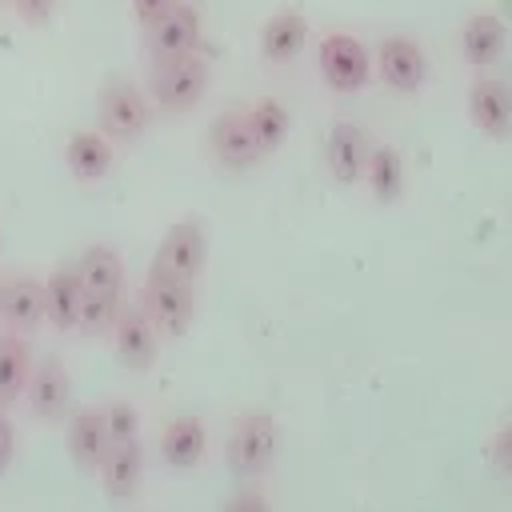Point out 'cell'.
Masks as SVG:
<instances>
[{
    "label": "cell",
    "mask_w": 512,
    "mask_h": 512,
    "mask_svg": "<svg viewBox=\"0 0 512 512\" xmlns=\"http://www.w3.org/2000/svg\"><path fill=\"white\" fill-rule=\"evenodd\" d=\"M208 152L224 172H248V168H256L264 160V152H260V144H256V136L248 128L244 108H224V112L212 116Z\"/></svg>",
    "instance_id": "obj_6"
},
{
    "label": "cell",
    "mask_w": 512,
    "mask_h": 512,
    "mask_svg": "<svg viewBox=\"0 0 512 512\" xmlns=\"http://www.w3.org/2000/svg\"><path fill=\"white\" fill-rule=\"evenodd\" d=\"M364 184L376 204H396L404 196V156L392 144H372L364 164Z\"/></svg>",
    "instance_id": "obj_24"
},
{
    "label": "cell",
    "mask_w": 512,
    "mask_h": 512,
    "mask_svg": "<svg viewBox=\"0 0 512 512\" xmlns=\"http://www.w3.org/2000/svg\"><path fill=\"white\" fill-rule=\"evenodd\" d=\"M376 72L392 92H420L428 84V56L412 36H384L376 44Z\"/></svg>",
    "instance_id": "obj_11"
},
{
    "label": "cell",
    "mask_w": 512,
    "mask_h": 512,
    "mask_svg": "<svg viewBox=\"0 0 512 512\" xmlns=\"http://www.w3.org/2000/svg\"><path fill=\"white\" fill-rule=\"evenodd\" d=\"M204 32V12L196 0H176L152 28H144V48L148 60H164V56H184L196 52Z\"/></svg>",
    "instance_id": "obj_8"
},
{
    "label": "cell",
    "mask_w": 512,
    "mask_h": 512,
    "mask_svg": "<svg viewBox=\"0 0 512 512\" xmlns=\"http://www.w3.org/2000/svg\"><path fill=\"white\" fill-rule=\"evenodd\" d=\"M308 44V20L300 8H276L260 24V60L264 64H288Z\"/></svg>",
    "instance_id": "obj_17"
},
{
    "label": "cell",
    "mask_w": 512,
    "mask_h": 512,
    "mask_svg": "<svg viewBox=\"0 0 512 512\" xmlns=\"http://www.w3.org/2000/svg\"><path fill=\"white\" fill-rule=\"evenodd\" d=\"M104 424H108V440L112 444L136 440L140 436V408L128 404V400H112V404H104Z\"/></svg>",
    "instance_id": "obj_26"
},
{
    "label": "cell",
    "mask_w": 512,
    "mask_h": 512,
    "mask_svg": "<svg viewBox=\"0 0 512 512\" xmlns=\"http://www.w3.org/2000/svg\"><path fill=\"white\" fill-rule=\"evenodd\" d=\"M220 512H272V504H268V496L260 488H240L236 496L224 500Z\"/></svg>",
    "instance_id": "obj_27"
},
{
    "label": "cell",
    "mask_w": 512,
    "mask_h": 512,
    "mask_svg": "<svg viewBox=\"0 0 512 512\" xmlns=\"http://www.w3.org/2000/svg\"><path fill=\"white\" fill-rule=\"evenodd\" d=\"M140 308L148 312V320L156 324L160 336L180 340V336H188V328L196 320V284L152 264L144 276V288H140Z\"/></svg>",
    "instance_id": "obj_2"
},
{
    "label": "cell",
    "mask_w": 512,
    "mask_h": 512,
    "mask_svg": "<svg viewBox=\"0 0 512 512\" xmlns=\"http://www.w3.org/2000/svg\"><path fill=\"white\" fill-rule=\"evenodd\" d=\"M0 308H4V280H0Z\"/></svg>",
    "instance_id": "obj_32"
},
{
    "label": "cell",
    "mask_w": 512,
    "mask_h": 512,
    "mask_svg": "<svg viewBox=\"0 0 512 512\" xmlns=\"http://www.w3.org/2000/svg\"><path fill=\"white\" fill-rule=\"evenodd\" d=\"M244 116H248V128H252V136H256V144H260L264 156H272L288 140V132H292V112L280 100H272V96L248 104Z\"/></svg>",
    "instance_id": "obj_25"
},
{
    "label": "cell",
    "mask_w": 512,
    "mask_h": 512,
    "mask_svg": "<svg viewBox=\"0 0 512 512\" xmlns=\"http://www.w3.org/2000/svg\"><path fill=\"white\" fill-rule=\"evenodd\" d=\"M468 120L488 140L512 136V88L500 76H476L468 88Z\"/></svg>",
    "instance_id": "obj_13"
},
{
    "label": "cell",
    "mask_w": 512,
    "mask_h": 512,
    "mask_svg": "<svg viewBox=\"0 0 512 512\" xmlns=\"http://www.w3.org/2000/svg\"><path fill=\"white\" fill-rule=\"evenodd\" d=\"M212 84V68L200 52L164 56L148 64V100L160 112H192Z\"/></svg>",
    "instance_id": "obj_1"
},
{
    "label": "cell",
    "mask_w": 512,
    "mask_h": 512,
    "mask_svg": "<svg viewBox=\"0 0 512 512\" xmlns=\"http://www.w3.org/2000/svg\"><path fill=\"white\" fill-rule=\"evenodd\" d=\"M76 272H80L84 296L124 300V260L112 244H88L76 260Z\"/></svg>",
    "instance_id": "obj_19"
},
{
    "label": "cell",
    "mask_w": 512,
    "mask_h": 512,
    "mask_svg": "<svg viewBox=\"0 0 512 512\" xmlns=\"http://www.w3.org/2000/svg\"><path fill=\"white\" fill-rule=\"evenodd\" d=\"M172 4H176V0H132V16H136L140 28H152Z\"/></svg>",
    "instance_id": "obj_30"
},
{
    "label": "cell",
    "mask_w": 512,
    "mask_h": 512,
    "mask_svg": "<svg viewBox=\"0 0 512 512\" xmlns=\"http://www.w3.org/2000/svg\"><path fill=\"white\" fill-rule=\"evenodd\" d=\"M24 404L40 424H56L72 412V376L64 368V360L44 356L32 364L28 388H24Z\"/></svg>",
    "instance_id": "obj_10"
},
{
    "label": "cell",
    "mask_w": 512,
    "mask_h": 512,
    "mask_svg": "<svg viewBox=\"0 0 512 512\" xmlns=\"http://www.w3.org/2000/svg\"><path fill=\"white\" fill-rule=\"evenodd\" d=\"M112 348H116V364L128 372H148L156 364L160 352V332L148 320V312L140 304H124L116 324H112Z\"/></svg>",
    "instance_id": "obj_9"
},
{
    "label": "cell",
    "mask_w": 512,
    "mask_h": 512,
    "mask_svg": "<svg viewBox=\"0 0 512 512\" xmlns=\"http://www.w3.org/2000/svg\"><path fill=\"white\" fill-rule=\"evenodd\" d=\"M0 324L16 336H32L40 324H48L44 312V280L32 272H12L4 276V308H0Z\"/></svg>",
    "instance_id": "obj_14"
},
{
    "label": "cell",
    "mask_w": 512,
    "mask_h": 512,
    "mask_svg": "<svg viewBox=\"0 0 512 512\" xmlns=\"http://www.w3.org/2000/svg\"><path fill=\"white\" fill-rule=\"evenodd\" d=\"M28 376H32V348L24 336L16 332H0V408L8 412L16 400H24V388H28Z\"/></svg>",
    "instance_id": "obj_23"
},
{
    "label": "cell",
    "mask_w": 512,
    "mask_h": 512,
    "mask_svg": "<svg viewBox=\"0 0 512 512\" xmlns=\"http://www.w3.org/2000/svg\"><path fill=\"white\" fill-rule=\"evenodd\" d=\"M56 4H60V0H12V8L20 12V20H24V24H32V28L48 24V20H52V12H56Z\"/></svg>",
    "instance_id": "obj_28"
},
{
    "label": "cell",
    "mask_w": 512,
    "mask_h": 512,
    "mask_svg": "<svg viewBox=\"0 0 512 512\" xmlns=\"http://www.w3.org/2000/svg\"><path fill=\"white\" fill-rule=\"evenodd\" d=\"M204 448H208V428L200 416H172L160 432V460L168 468H196L204 460Z\"/></svg>",
    "instance_id": "obj_22"
},
{
    "label": "cell",
    "mask_w": 512,
    "mask_h": 512,
    "mask_svg": "<svg viewBox=\"0 0 512 512\" xmlns=\"http://www.w3.org/2000/svg\"><path fill=\"white\" fill-rule=\"evenodd\" d=\"M80 304H84V288H80V272L76 264H56L44 280V312L48 324L56 332H76L80 328Z\"/></svg>",
    "instance_id": "obj_20"
},
{
    "label": "cell",
    "mask_w": 512,
    "mask_h": 512,
    "mask_svg": "<svg viewBox=\"0 0 512 512\" xmlns=\"http://www.w3.org/2000/svg\"><path fill=\"white\" fill-rule=\"evenodd\" d=\"M368 152H372V140L356 120H332L324 140V168L336 184H360Z\"/></svg>",
    "instance_id": "obj_12"
},
{
    "label": "cell",
    "mask_w": 512,
    "mask_h": 512,
    "mask_svg": "<svg viewBox=\"0 0 512 512\" xmlns=\"http://www.w3.org/2000/svg\"><path fill=\"white\" fill-rule=\"evenodd\" d=\"M108 424H104V408H72L68 412V456L80 472H96L104 452H108Z\"/></svg>",
    "instance_id": "obj_16"
},
{
    "label": "cell",
    "mask_w": 512,
    "mask_h": 512,
    "mask_svg": "<svg viewBox=\"0 0 512 512\" xmlns=\"http://www.w3.org/2000/svg\"><path fill=\"white\" fill-rule=\"evenodd\" d=\"M152 264L164 268V272H172V276H180V280H192L196 284L200 272H204V264H208V232H204V220L200 216H180L164 232Z\"/></svg>",
    "instance_id": "obj_7"
},
{
    "label": "cell",
    "mask_w": 512,
    "mask_h": 512,
    "mask_svg": "<svg viewBox=\"0 0 512 512\" xmlns=\"http://www.w3.org/2000/svg\"><path fill=\"white\" fill-rule=\"evenodd\" d=\"M316 68H320V80H324L332 92L348 96V92H360V88L368 84V76H372V56H368V48H364L360 36H352V32H328V36L320 40Z\"/></svg>",
    "instance_id": "obj_5"
},
{
    "label": "cell",
    "mask_w": 512,
    "mask_h": 512,
    "mask_svg": "<svg viewBox=\"0 0 512 512\" xmlns=\"http://www.w3.org/2000/svg\"><path fill=\"white\" fill-rule=\"evenodd\" d=\"M64 168H68L80 184L104 180V176L112 172V140H108L100 128H96V132H88V128L72 132V136L64 140Z\"/></svg>",
    "instance_id": "obj_21"
},
{
    "label": "cell",
    "mask_w": 512,
    "mask_h": 512,
    "mask_svg": "<svg viewBox=\"0 0 512 512\" xmlns=\"http://www.w3.org/2000/svg\"><path fill=\"white\" fill-rule=\"evenodd\" d=\"M96 120L112 144H136L152 120V100L128 80H108L96 96Z\"/></svg>",
    "instance_id": "obj_4"
},
{
    "label": "cell",
    "mask_w": 512,
    "mask_h": 512,
    "mask_svg": "<svg viewBox=\"0 0 512 512\" xmlns=\"http://www.w3.org/2000/svg\"><path fill=\"white\" fill-rule=\"evenodd\" d=\"M276 420L268 408H248L236 416L228 436V472L236 480H260L276 460Z\"/></svg>",
    "instance_id": "obj_3"
},
{
    "label": "cell",
    "mask_w": 512,
    "mask_h": 512,
    "mask_svg": "<svg viewBox=\"0 0 512 512\" xmlns=\"http://www.w3.org/2000/svg\"><path fill=\"white\" fill-rule=\"evenodd\" d=\"M508 48V24L496 12H472L460 24V60L476 72L492 68Z\"/></svg>",
    "instance_id": "obj_15"
},
{
    "label": "cell",
    "mask_w": 512,
    "mask_h": 512,
    "mask_svg": "<svg viewBox=\"0 0 512 512\" xmlns=\"http://www.w3.org/2000/svg\"><path fill=\"white\" fill-rule=\"evenodd\" d=\"M492 460L500 464V472L512 476V424H504V428L496 432V440H492Z\"/></svg>",
    "instance_id": "obj_31"
},
{
    "label": "cell",
    "mask_w": 512,
    "mask_h": 512,
    "mask_svg": "<svg viewBox=\"0 0 512 512\" xmlns=\"http://www.w3.org/2000/svg\"><path fill=\"white\" fill-rule=\"evenodd\" d=\"M100 488L112 496V500H132L140 480H144V444L140 436L136 440H120V444H108L104 460H100Z\"/></svg>",
    "instance_id": "obj_18"
},
{
    "label": "cell",
    "mask_w": 512,
    "mask_h": 512,
    "mask_svg": "<svg viewBox=\"0 0 512 512\" xmlns=\"http://www.w3.org/2000/svg\"><path fill=\"white\" fill-rule=\"evenodd\" d=\"M12 456H16V424H12V416L0 408V476L12 468Z\"/></svg>",
    "instance_id": "obj_29"
}]
</instances>
